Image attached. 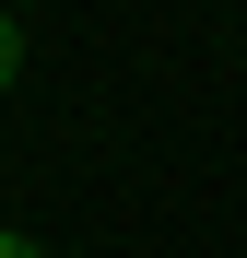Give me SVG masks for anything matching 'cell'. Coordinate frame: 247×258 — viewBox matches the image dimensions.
<instances>
[{"instance_id":"cell-1","label":"cell","mask_w":247,"mask_h":258,"mask_svg":"<svg viewBox=\"0 0 247 258\" xmlns=\"http://www.w3.org/2000/svg\"><path fill=\"white\" fill-rule=\"evenodd\" d=\"M12 71H24V35H12V24H0V94H12Z\"/></svg>"},{"instance_id":"cell-2","label":"cell","mask_w":247,"mask_h":258,"mask_svg":"<svg viewBox=\"0 0 247 258\" xmlns=\"http://www.w3.org/2000/svg\"><path fill=\"white\" fill-rule=\"evenodd\" d=\"M0 258H47V246H35V235H0Z\"/></svg>"}]
</instances>
